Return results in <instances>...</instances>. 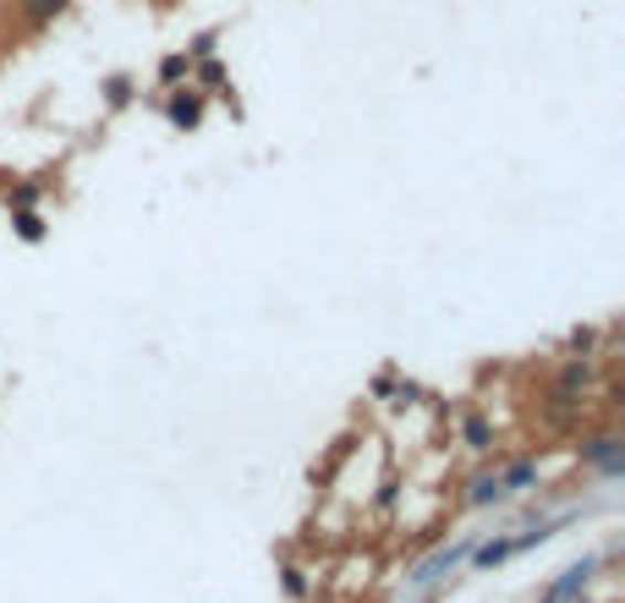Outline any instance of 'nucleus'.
I'll list each match as a JSON object with an SVG mask.
<instances>
[{
	"instance_id": "nucleus-4",
	"label": "nucleus",
	"mask_w": 625,
	"mask_h": 603,
	"mask_svg": "<svg viewBox=\"0 0 625 603\" xmlns=\"http://www.w3.org/2000/svg\"><path fill=\"white\" fill-rule=\"evenodd\" d=\"M505 488H499V477H477L472 483V505H488V499H499Z\"/></svg>"
},
{
	"instance_id": "nucleus-2",
	"label": "nucleus",
	"mask_w": 625,
	"mask_h": 603,
	"mask_svg": "<svg viewBox=\"0 0 625 603\" xmlns=\"http://www.w3.org/2000/svg\"><path fill=\"white\" fill-rule=\"evenodd\" d=\"M587 455H593V461H598L604 472H621V440H615V434L593 440V445H587Z\"/></svg>"
},
{
	"instance_id": "nucleus-3",
	"label": "nucleus",
	"mask_w": 625,
	"mask_h": 603,
	"mask_svg": "<svg viewBox=\"0 0 625 603\" xmlns=\"http://www.w3.org/2000/svg\"><path fill=\"white\" fill-rule=\"evenodd\" d=\"M17 236H22V242H39V236H44V220L22 209V214H17Z\"/></svg>"
},
{
	"instance_id": "nucleus-5",
	"label": "nucleus",
	"mask_w": 625,
	"mask_h": 603,
	"mask_svg": "<svg viewBox=\"0 0 625 603\" xmlns=\"http://www.w3.org/2000/svg\"><path fill=\"white\" fill-rule=\"evenodd\" d=\"M61 6H66V0H22V11H28L33 22H50V17H55Z\"/></svg>"
},
{
	"instance_id": "nucleus-6",
	"label": "nucleus",
	"mask_w": 625,
	"mask_h": 603,
	"mask_svg": "<svg viewBox=\"0 0 625 603\" xmlns=\"http://www.w3.org/2000/svg\"><path fill=\"white\" fill-rule=\"evenodd\" d=\"M505 554H516V543H488V549H477V565H499Z\"/></svg>"
},
{
	"instance_id": "nucleus-7",
	"label": "nucleus",
	"mask_w": 625,
	"mask_h": 603,
	"mask_svg": "<svg viewBox=\"0 0 625 603\" xmlns=\"http://www.w3.org/2000/svg\"><path fill=\"white\" fill-rule=\"evenodd\" d=\"M467 440L477 445V451L488 445V423H483V417H467Z\"/></svg>"
},
{
	"instance_id": "nucleus-1",
	"label": "nucleus",
	"mask_w": 625,
	"mask_h": 603,
	"mask_svg": "<svg viewBox=\"0 0 625 603\" xmlns=\"http://www.w3.org/2000/svg\"><path fill=\"white\" fill-rule=\"evenodd\" d=\"M198 116H203V99L192 88H181V99H170V121L176 127H198Z\"/></svg>"
}]
</instances>
